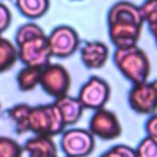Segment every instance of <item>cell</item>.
<instances>
[{"mask_svg":"<svg viewBox=\"0 0 157 157\" xmlns=\"http://www.w3.org/2000/svg\"><path fill=\"white\" fill-rule=\"evenodd\" d=\"M108 25H139L144 26L139 6L130 1H118L110 6L107 15Z\"/></svg>","mask_w":157,"mask_h":157,"instance_id":"30bf717a","label":"cell"},{"mask_svg":"<svg viewBox=\"0 0 157 157\" xmlns=\"http://www.w3.org/2000/svg\"><path fill=\"white\" fill-rule=\"evenodd\" d=\"M0 110H1V105H0Z\"/></svg>","mask_w":157,"mask_h":157,"instance_id":"83f0119b","label":"cell"},{"mask_svg":"<svg viewBox=\"0 0 157 157\" xmlns=\"http://www.w3.org/2000/svg\"><path fill=\"white\" fill-rule=\"evenodd\" d=\"M31 105L27 103H17L12 107H10L5 114L9 118V120L13 125V130L17 135H22L27 132V118L29 113Z\"/></svg>","mask_w":157,"mask_h":157,"instance_id":"2e32d148","label":"cell"},{"mask_svg":"<svg viewBox=\"0 0 157 157\" xmlns=\"http://www.w3.org/2000/svg\"><path fill=\"white\" fill-rule=\"evenodd\" d=\"M17 60V48L15 43L0 36V72L10 70Z\"/></svg>","mask_w":157,"mask_h":157,"instance_id":"ac0fdd59","label":"cell"},{"mask_svg":"<svg viewBox=\"0 0 157 157\" xmlns=\"http://www.w3.org/2000/svg\"><path fill=\"white\" fill-rule=\"evenodd\" d=\"M88 131L101 140H114L121 134V125L117 114L105 108L94 110L88 123Z\"/></svg>","mask_w":157,"mask_h":157,"instance_id":"ba28073f","label":"cell"},{"mask_svg":"<svg viewBox=\"0 0 157 157\" xmlns=\"http://www.w3.org/2000/svg\"><path fill=\"white\" fill-rule=\"evenodd\" d=\"M151 83H152V86H153V88H155V91H156V93H157V78L153 80Z\"/></svg>","mask_w":157,"mask_h":157,"instance_id":"4316f807","label":"cell"},{"mask_svg":"<svg viewBox=\"0 0 157 157\" xmlns=\"http://www.w3.org/2000/svg\"><path fill=\"white\" fill-rule=\"evenodd\" d=\"M15 5L23 17L33 21L43 17L48 12L50 0H15Z\"/></svg>","mask_w":157,"mask_h":157,"instance_id":"9a60e30c","label":"cell"},{"mask_svg":"<svg viewBox=\"0 0 157 157\" xmlns=\"http://www.w3.org/2000/svg\"><path fill=\"white\" fill-rule=\"evenodd\" d=\"M22 148L28 157H58L56 145L53 137L49 136L34 135L25 141Z\"/></svg>","mask_w":157,"mask_h":157,"instance_id":"4fadbf2b","label":"cell"},{"mask_svg":"<svg viewBox=\"0 0 157 157\" xmlns=\"http://www.w3.org/2000/svg\"><path fill=\"white\" fill-rule=\"evenodd\" d=\"M39 86L42 90L54 99L69 94L71 87V76L65 66L61 64L49 63L40 70Z\"/></svg>","mask_w":157,"mask_h":157,"instance_id":"3957f363","label":"cell"},{"mask_svg":"<svg viewBox=\"0 0 157 157\" xmlns=\"http://www.w3.org/2000/svg\"><path fill=\"white\" fill-rule=\"evenodd\" d=\"M130 108L145 115H151L157 110V93L151 82H141L132 85L128 94Z\"/></svg>","mask_w":157,"mask_h":157,"instance_id":"9c48e42d","label":"cell"},{"mask_svg":"<svg viewBox=\"0 0 157 157\" xmlns=\"http://www.w3.org/2000/svg\"><path fill=\"white\" fill-rule=\"evenodd\" d=\"M23 148L12 137L0 136V157H22Z\"/></svg>","mask_w":157,"mask_h":157,"instance_id":"ffe728a7","label":"cell"},{"mask_svg":"<svg viewBox=\"0 0 157 157\" xmlns=\"http://www.w3.org/2000/svg\"><path fill=\"white\" fill-rule=\"evenodd\" d=\"M142 32L139 25H108V36L115 48L136 45Z\"/></svg>","mask_w":157,"mask_h":157,"instance_id":"7c38bea8","label":"cell"},{"mask_svg":"<svg viewBox=\"0 0 157 157\" xmlns=\"http://www.w3.org/2000/svg\"><path fill=\"white\" fill-rule=\"evenodd\" d=\"M99 157H136L135 148L128 146V145H115L103 152Z\"/></svg>","mask_w":157,"mask_h":157,"instance_id":"603a6c76","label":"cell"},{"mask_svg":"<svg viewBox=\"0 0 157 157\" xmlns=\"http://www.w3.org/2000/svg\"><path fill=\"white\" fill-rule=\"evenodd\" d=\"M48 47L52 58L65 59L71 56L80 47L78 33L67 25H60L54 27L47 36Z\"/></svg>","mask_w":157,"mask_h":157,"instance_id":"277c9868","label":"cell"},{"mask_svg":"<svg viewBox=\"0 0 157 157\" xmlns=\"http://www.w3.org/2000/svg\"><path fill=\"white\" fill-rule=\"evenodd\" d=\"M17 58L23 66L43 67L50 63L52 54L47 42V34L31 38L16 45Z\"/></svg>","mask_w":157,"mask_h":157,"instance_id":"8992f818","label":"cell"},{"mask_svg":"<svg viewBox=\"0 0 157 157\" xmlns=\"http://www.w3.org/2000/svg\"><path fill=\"white\" fill-rule=\"evenodd\" d=\"M65 128L63 117L54 102L31 105L27 118V131L39 136L54 137L61 134Z\"/></svg>","mask_w":157,"mask_h":157,"instance_id":"7a4b0ae2","label":"cell"},{"mask_svg":"<svg viewBox=\"0 0 157 157\" xmlns=\"http://www.w3.org/2000/svg\"><path fill=\"white\" fill-rule=\"evenodd\" d=\"M110 97V87L99 76H91L78 91V101L86 109L97 110L104 108Z\"/></svg>","mask_w":157,"mask_h":157,"instance_id":"52a82bcc","label":"cell"},{"mask_svg":"<svg viewBox=\"0 0 157 157\" xmlns=\"http://www.w3.org/2000/svg\"><path fill=\"white\" fill-rule=\"evenodd\" d=\"M145 131L148 136L157 139V113L150 115V118L145 123Z\"/></svg>","mask_w":157,"mask_h":157,"instance_id":"d4e9b609","label":"cell"},{"mask_svg":"<svg viewBox=\"0 0 157 157\" xmlns=\"http://www.w3.org/2000/svg\"><path fill=\"white\" fill-rule=\"evenodd\" d=\"M136 157H157V139L146 135L135 148Z\"/></svg>","mask_w":157,"mask_h":157,"instance_id":"44dd1931","label":"cell"},{"mask_svg":"<svg viewBox=\"0 0 157 157\" xmlns=\"http://www.w3.org/2000/svg\"><path fill=\"white\" fill-rule=\"evenodd\" d=\"M94 137L86 130L71 128L64 130L60 137V148L65 157H87L94 150Z\"/></svg>","mask_w":157,"mask_h":157,"instance_id":"5b68a950","label":"cell"},{"mask_svg":"<svg viewBox=\"0 0 157 157\" xmlns=\"http://www.w3.org/2000/svg\"><path fill=\"white\" fill-rule=\"evenodd\" d=\"M54 103L56 104V107L63 117L65 126H71L81 119L85 108L77 97L75 98V97L66 94L64 97L55 99Z\"/></svg>","mask_w":157,"mask_h":157,"instance_id":"5bb4252c","label":"cell"},{"mask_svg":"<svg viewBox=\"0 0 157 157\" xmlns=\"http://www.w3.org/2000/svg\"><path fill=\"white\" fill-rule=\"evenodd\" d=\"M80 58L87 69L97 70L105 65L109 58V48L99 40L86 42L80 48Z\"/></svg>","mask_w":157,"mask_h":157,"instance_id":"8fae6325","label":"cell"},{"mask_svg":"<svg viewBox=\"0 0 157 157\" xmlns=\"http://www.w3.org/2000/svg\"><path fill=\"white\" fill-rule=\"evenodd\" d=\"M12 20V13L7 5L0 1V36L10 27Z\"/></svg>","mask_w":157,"mask_h":157,"instance_id":"cb8c5ba5","label":"cell"},{"mask_svg":"<svg viewBox=\"0 0 157 157\" xmlns=\"http://www.w3.org/2000/svg\"><path fill=\"white\" fill-rule=\"evenodd\" d=\"M43 34H45L43 28L39 25H37L36 22L29 21V22H26V23L21 25L16 29V32H15V42L13 43H15V45H18L25 40H28L31 38H34V37H38V36H43Z\"/></svg>","mask_w":157,"mask_h":157,"instance_id":"d6986e66","label":"cell"},{"mask_svg":"<svg viewBox=\"0 0 157 157\" xmlns=\"http://www.w3.org/2000/svg\"><path fill=\"white\" fill-rule=\"evenodd\" d=\"M113 60L121 75L132 85L146 82L151 72L148 55L136 45L115 48Z\"/></svg>","mask_w":157,"mask_h":157,"instance_id":"6da1fadb","label":"cell"},{"mask_svg":"<svg viewBox=\"0 0 157 157\" xmlns=\"http://www.w3.org/2000/svg\"><path fill=\"white\" fill-rule=\"evenodd\" d=\"M148 29L151 32V34L153 36L156 43H157V22L156 23H152V25H148Z\"/></svg>","mask_w":157,"mask_h":157,"instance_id":"484cf974","label":"cell"},{"mask_svg":"<svg viewBox=\"0 0 157 157\" xmlns=\"http://www.w3.org/2000/svg\"><path fill=\"white\" fill-rule=\"evenodd\" d=\"M144 23L152 25L157 22V0H145L139 6Z\"/></svg>","mask_w":157,"mask_h":157,"instance_id":"7402d4cb","label":"cell"},{"mask_svg":"<svg viewBox=\"0 0 157 157\" xmlns=\"http://www.w3.org/2000/svg\"><path fill=\"white\" fill-rule=\"evenodd\" d=\"M40 67L34 66H23L16 75V83L20 91L28 92L34 90L39 85L40 78Z\"/></svg>","mask_w":157,"mask_h":157,"instance_id":"e0dca14e","label":"cell"}]
</instances>
